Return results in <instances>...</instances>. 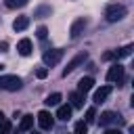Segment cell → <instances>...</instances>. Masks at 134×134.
I'll use <instances>...</instances> for the list:
<instances>
[{
  "label": "cell",
  "mask_w": 134,
  "mask_h": 134,
  "mask_svg": "<svg viewBox=\"0 0 134 134\" xmlns=\"http://www.w3.org/2000/svg\"><path fill=\"white\" fill-rule=\"evenodd\" d=\"M86 25H88V21H86L84 17L75 19V21H73V25H71V31H69V34H71V38H77V36L86 29Z\"/></svg>",
  "instance_id": "8"
},
{
  "label": "cell",
  "mask_w": 134,
  "mask_h": 134,
  "mask_svg": "<svg viewBox=\"0 0 134 134\" xmlns=\"http://www.w3.org/2000/svg\"><path fill=\"white\" fill-rule=\"evenodd\" d=\"M29 0H4V6L6 8H21V6H25Z\"/></svg>",
  "instance_id": "17"
},
{
  "label": "cell",
  "mask_w": 134,
  "mask_h": 134,
  "mask_svg": "<svg viewBox=\"0 0 134 134\" xmlns=\"http://www.w3.org/2000/svg\"><path fill=\"white\" fill-rule=\"evenodd\" d=\"M2 119H4V113H2V111H0V121H2Z\"/></svg>",
  "instance_id": "28"
},
{
  "label": "cell",
  "mask_w": 134,
  "mask_h": 134,
  "mask_svg": "<svg viewBox=\"0 0 134 134\" xmlns=\"http://www.w3.org/2000/svg\"><path fill=\"white\" fill-rule=\"evenodd\" d=\"M42 15H50V8H48V6H40V8H36L34 17H42Z\"/></svg>",
  "instance_id": "22"
},
{
  "label": "cell",
  "mask_w": 134,
  "mask_h": 134,
  "mask_svg": "<svg viewBox=\"0 0 134 134\" xmlns=\"http://www.w3.org/2000/svg\"><path fill=\"white\" fill-rule=\"evenodd\" d=\"M10 128H13V124H10L8 119H2V121H0V134H8Z\"/></svg>",
  "instance_id": "21"
},
{
  "label": "cell",
  "mask_w": 134,
  "mask_h": 134,
  "mask_svg": "<svg viewBox=\"0 0 134 134\" xmlns=\"http://www.w3.org/2000/svg\"><path fill=\"white\" fill-rule=\"evenodd\" d=\"M132 50H134V46H132V44H128V46H124V48H119V50L115 52V57H117V59H124V57H130V54H132Z\"/></svg>",
  "instance_id": "18"
},
{
  "label": "cell",
  "mask_w": 134,
  "mask_h": 134,
  "mask_svg": "<svg viewBox=\"0 0 134 134\" xmlns=\"http://www.w3.org/2000/svg\"><path fill=\"white\" fill-rule=\"evenodd\" d=\"M107 82H117L121 86V82H124V65H119V63L111 65L109 71H107Z\"/></svg>",
  "instance_id": "5"
},
{
  "label": "cell",
  "mask_w": 134,
  "mask_h": 134,
  "mask_svg": "<svg viewBox=\"0 0 134 134\" xmlns=\"http://www.w3.org/2000/svg\"><path fill=\"white\" fill-rule=\"evenodd\" d=\"M46 34H48V29H46V27H38V38H40V40H44V38H46Z\"/></svg>",
  "instance_id": "24"
},
{
  "label": "cell",
  "mask_w": 134,
  "mask_h": 134,
  "mask_svg": "<svg viewBox=\"0 0 134 134\" xmlns=\"http://www.w3.org/2000/svg\"><path fill=\"white\" fill-rule=\"evenodd\" d=\"M105 134H121L117 128H109V130H105Z\"/></svg>",
  "instance_id": "26"
},
{
  "label": "cell",
  "mask_w": 134,
  "mask_h": 134,
  "mask_svg": "<svg viewBox=\"0 0 134 134\" xmlns=\"http://www.w3.org/2000/svg\"><path fill=\"white\" fill-rule=\"evenodd\" d=\"M57 117H59L61 121H67V119L71 117V107H69V105H59V109H57Z\"/></svg>",
  "instance_id": "14"
},
{
  "label": "cell",
  "mask_w": 134,
  "mask_h": 134,
  "mask_svg": "<svg viewBox=\"0 0 134 134\" xmlns=\"http://www.w3.org/2000/svg\"><path fill=\"white\" fill-rule=\"evenodd\" d=\"M126 6L124 4H109L107 6V10H105V17H107V21H111V23H115V21H121L124 17H126Z\"/></svg>",
  "instance_id": "1"
},
{
  "label": "cell",
  "mask_w": 134,
  "mask_h": 134,
  "mask_svg": "<svg viewBox=\"0 0 134 134\" xmlns=\"http://www.w3.org/2000/svg\"><path fill=\"white\" fill-rule=\"evenodd\" d=\"M109 94H111V86H100V88L94 92V98H92V100H94V103H103Z\"/></svg>",
  "instance_id": "10"
},
{
  "label": "cell",
  "mask_w": 134,
  "mask_h": 134,
  "mask_svg": "<svg viewBox=\"0 0 134 134\" xmlns=\"http://www.w3.org/2000/svg\"><path fill=\"white\" fill-rule=\"evenodd\" d=\"M31 134H42V132H31Z\"/></svg>",
  "instance_id": "30"
},
{
  "label": "cell",
  "mask_w": 134,
  "mask_h": 134,
  "mask_svg": "<svg viewBox=\"0 0 134 134\" xmlns=\"http://www.w3.org/2000/svg\"><path fill=\"white\" fill-rule=\"evenodd\" d=\"M86 59H88V52H86V50H82L80 54H75V57H73V59H71V61L67 63V67L63 69V75H67V73H71V71H73L75 67H80V65H82V63H84Z\"/></svg>",
  "instance_id": "6"
},
{
  "label": "cell",
  "mask_w": 134,
  "mask_h": 134,
  "mask_svg": "<svg viewBox=\"0 0 134 134\" xmlns=\"http://www.w3.org/2000/svg\"><path fill=\"white\" fill-rule=\"evenodd\" d=\"M19 88H21V77H17V75H0V90L15 92Z\"/></svg>",
  "instance_id": "3"
},
{
  "label": "cell",
  "mask_w": 134,
  "mask_h": 134,
  "mask_svg": "<svg viewBox=\"0 0 134 134\" xmlns=\"http://www.w3.org/2000/svg\"><path fill=\"white\" fill-rule=\"evenodd\" d=\"M73 134H88V124L86 121H77L73 128Z\"/></svg>",
  "instance_id": "19"
},
{
  "label": "cell",
  "mask_w": 134,
  "mask_h": 134,
  "mask_svg": "<svg viewBox=\"0 0 134 134\" xmlns=\"http://www.w3.org/2000/svg\"><path fill=\"white\" fill-rule=\"evenodd\" d=\"M31 126H34V115H23V119L19 124V132H27V130H31Z\"/></svg>",
  "instance_id": "15"
},
{
  "label": "cell",
  "mask_w": 134,
  "mask_h": 134,
  "mask_svg": "<svg viewBox=\"0 0 134 134\" xmlns=\"http://www.w3.org/2000/svg\"><path fill=\"white\" fill-rule=\"evenodd\" d=\"M36 119H38V126H40L42 130H50V128H52V115H50L48 111H40Z\"/></svg>",
  "instance_id": "7"
},
{
  "label": "cell",
  "mask_w": 134,
  "mask_h": 134,
  "mask_svg": "<svg viewBox=\"0 0 134 134\" xmlns=\"http://www.w3.org/2000/svg\"><path fill=\"white\" fill-rule=\"evenodd\" d=\"M44 103H46L48 107H54V105H59V103H61V94H59V92H52V94H48V96H46V100H44Z\"/></svg>",
  "instance_id": "16"
},
{
  "label": "cell",
  "mask_w": 134,
  "mask_h": 134,
  "mask_svg": "<svg viewBox=\"0 0 134 134\" xmlns=\"http://www.w3.org/2000/svg\"><path fill=\"white\" fill-rule=\"evenodd\" d=\"M36 75H38L40 80H44V77L48 75V69H46V67H40V69H36Z\"/></svg>",
  "instance_id": "23"
},
{
  "label": "cell",
  "mask_w": 134,
  "mask_h": 134,
  "mask_svg": "<svg viewBox=\"0 0 134 134\" xmlns=\"http://www.w3.org/2000/svg\"><path fill=\"white\" fill-rule=\"evenodd\" d=\"M2 50H6V44H4V42H0V52H2Z\"/></svg>",
  "instance_id": "27"
},
{
  "label": "cell",
  "mask_w": 134,
  "mask_h": 134,
  "mask_svg": "<svg viewBox=\"0 0 134 134\" xmlns=\"http://www.w3.org/2000/svg\"><path fill=\"white\" fill-rule=\"evenodd\" d=\"M92 86H94V80H92V77H82V80L77 82V92L86 94V92H88Z\"/></svg>",
  "instance_id": "12"
},
{
  "label": "cell",
  "mask_w": 134,
  "mask_h": 134,
  "mask_svg": "<svg viewBox=\"0 0 134 134\" xmlns=\"http://www.w3.org/2000/svg\"><path fill=\"white\" fill-rule=\"evenodd\" d=\"M98 124L103 126V128H107V126H121L124 124V117L119 115V113H115V111H105L100 117H98Z\"/></svg>",
  "instance_id": "2"
},
{
  "label": "cell",
  "mask_w": 134,
  "mask_h": 134,
  "mask_svg": "<svg viewBox=\"0 0 134 134\" xmlns=\"http://www.w3.org/2000/svg\"><path fill=\"white\" fill-rule=\"evenodd\" d=\"M17 50H19V54L21 57H29L31 54V40H27V38H23V40H19V44H17Z\"/></svg>",
  "instance_id": "9"
},
{
  "label": "cell",
  "mask_w": 134,
  "mask_h": 134,
  "mask_svg": "<svg viewBox=\"0 0 134 134\" xmlns=\"http://www.w3.org/2000/svg\"><path fill=\"white\" fill-rule=\"evenodd\" d=\"M84 96H86V94H82V92H71V94H69L71 107H75V109H82V107H84Z\"/></svg>",
  "instance_id": "13"
},
{
  "label": "cell",
  "mask_w": 134,
  "mask_h": 134,
  "mask_svg": "<svg viewBox=\"0 0 134 134\" xmlns=\"http://www.w3.org/2000/svg\"><path fill=\"white\" fill-rule=\"evenodd\" d=\"M113 59H117L115 52H105V54H103V61H113Z\"/></svg>",
  "instance_id": "25"
},
{
  "label": "cell",
  "mask_w": 134,
  "mask_h": 134,
  "mask_svg": "<svg viewBox=\"0 0 134 134\" xmlns=\"http://www.w3.org/2000/svg\"><path fill=\"white\" fill-rule=\"evenodd\" d=\"M96 119V111H94V107H88L86 109V124H92Z\"/></svg>",
  "instance_id": "20"
},
{
  "label": "cell",
  "mask_w": 134,
  "mask_h": 134,
  "mask_svg": "<svg viewBox=\"0 0 134 134\" xmlns=\"http://www.w3.org/2000/svg\"><path fill=\"white\" fill-rule=\"evenodd\" d=\"M63 54H65V50H61V48H52V50H46V52H44L42 61H44V65L52 67V65H57V63L63 59Z\"/></svg>",
  "instance_id": "4"
},
{
  "label": "cell",
  "mask_w": 134,
  "mask_h": 134,
  "mask_svg": "<svg viewBox=\"0 0 134 134\" xmlns=\"http://www.w3.org/2000/svg\"><path fill=\"white\" fill-rule=\"evenodd\" d=\"M27 25H29V17H25V15L17 17V19L13 21V29H15V31H23Z\"/></svg>",
  "instance_id": "11"
},
{
  "label": "cell",
  "mask_w": 134,
  "mask_h": 134,
  "mask_svg": "<svg viewBox=\"0 0 134 134\" xmlns=\"http://www.w3.org/2000/svg\"><path fill=\"white\" fill-rule=\"evenodd\" d=\"M2 69H4V65H2V63H0V71H2Z\"/></svg>",
  "instance_id": "29"
}]
</instances>
